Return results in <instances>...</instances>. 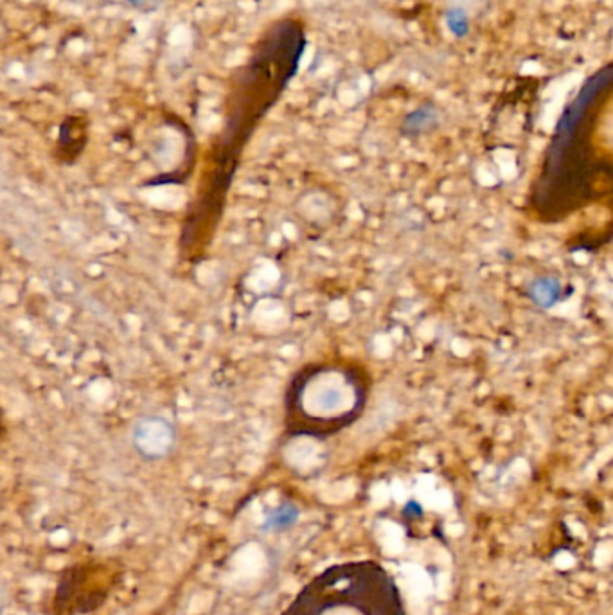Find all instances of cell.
<instances>
[{"label":"cell","instance_id":"4","mask_svg":"<svg viewBox=\"0 0 613 615\" xmlns=\"http://www.w3.org/2000/svg\"><path fill=\"white\" fill-rule=\"evenodd\" d=\"M439 126V110L434 103H425L409 112L401 121L400 132L405 137H419Z\"/></svg>","mask_w":613,"mask_h":615},{"label":"cell","instance_id":"8","mask_svg":"<svg viewBox=\"0 0 613 615\" xmlns=\"http://www.w3.org/2000/svg\"><path fill=\"white\" fill-rule=\"evenodd\" d=\"M126 2H128L130 6H134V8H143L146 0H126Z\"/></svg>","mask_w":613,"mask_h":615},{"label":"cell","instance_id":"3","mask_svg":"<svg viewBox=\"0 0 613 615\" xmlns=\"http://www.w3.org/2000/svg\"><path fill=\"white\" fill-rule=\"evenodd\" d=\"M132 441L141 457L148 461H157L171 452L175 445V430L166 419L148 416L137 421Z\"/></svg>","mask_w":613,"mask_h":615},{"label":"cell","instance_id":"5","mask_svg":"<svg viewBox=\"0 0 613 615\" xmlns=\"http://www.w3.org/2000/svg\"><path fill=\"white\" fill-rule=\"evenodd\" d=\"M301 518V509L295 506L294 502H283L277 508L268 513L263 522V531L268 533H286L290 531Z\"/></svg>","mask_w":613,"mask_h":615},{"label":"cell","instance_id":"2","mask_svg":"<svg viewBox=\"0 0 613 615\" xmlns=\"http://www.w3.org/2000/svg\"><path fill=\"white\" fill-rule=\"evenodd\" d=\"M367 400L360 369L347 364H310L286 387L285 427L294 437L326 439L353 425Z\"/></svg>","mask_w":613,"mask_h":615},{"label":"cell","instance_id":"6","mask_svg":"<svg viewBox=\"0 0 613 615\" xmlns=\"http://www.w3.org/2000/svg\"><path fill=\"white\" fill-rule=\"evenodd\" d=\"M529 297L534 303L543 308H551L552 304L560 301L561 285L554 277H538L534 283L529 285Z\"/></svg>","mask_w":613,"mask_h":615},{"label":"cell","instance_id":"7","mask_svg":"<svg viewBox=\"0 0 613 615\" xmlns=\"http://www.w3.org/2000/svg\"><path fill=\"white\" fill-rule=\"evenodd\" d=\"M470 13L461 6H450L446 11V27L455 38H464L470 33Z\"/></svg>","mask_w":613,"mask_h":615},{"label":"cell","instance_id":"1","mask_svg":"<svg viewBox=\"0 0 613 615\" xmlns=\"http://www.w3.org/2000/svg\"><path fill=\"white\" fill-rule=\"evenodd\" d=\"M308 47L306 24L281 17L263 31L249 60L232 74L225 125L216 146L218 173L232 180L241 152L261 119L288 89Z\"/></svg>","mask_w":613,"mask_h":615}]
</instances>
